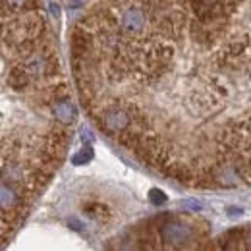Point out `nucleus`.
I'll return each instance as SVG.
<instances>
[{
	"instance_id": "f257e3e1",
	"label": "nucleus",
	"mask_w": 251,
	"mask_h": 251,
	"mask_svg": "<svg viewBox=\"0 0 251 251\" xmlns=\"http://www.w3.org/2000/svg\"><path fill=\"white\" fill-rule=\"evenodd\" d=\"M2 238L8 240L62 162L74 108L37 0H4Z\"/></svg>"
}]
</instances>
